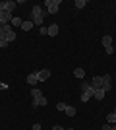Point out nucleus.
<instances>
[{"mask_svg":"<svg viewBox=\"0 0 116 130\" xmlns=\"http://www.w3.org/2000/svg\"><path fill=\"white\" fill-rule=\"evenodd\" d=\"M31 22H33V25L43 27V22H44V16H43V6L35 4L33 8H31Z\"/></svg>","mask_w":116,"mask_h":130,"instance_id":"obj_1","label":"nucleus"},{"mask_svg":"<svg viewBox=\"0 0 116 130\" xmlns=\"http://www.w3.org/2000/svg\"><path fill=\"white\" fill-rule=\"evenodd\" d=\"M31 97H33V107L37 109L39 105H47V99H44V95H43V91H41V89H39V87H33V89H31Z\"/></svg>","mask_w":116,"mask_h":130,"instance_id":"obj_2","label":"nucleus"},{"mask_svg":"<svg viewBox=\"0 0 116 130\" xmlns=\"http://www.w3.org/2000/svg\"><path fill=\"white\" fill-rule=\"evenodd\" d=\"M44 6H47L49 14H56L58 8H60V0H44Z\"/></svg>","mask_w":116,"mask_h":130,"instance_id":"obj_3","label":"nucleus"},{"mask_svg":"<svg viewBox=\"0 0 116 130\" xmlns=\"http://www.w3.org/2000/svg\"><path fill=\"white\" fill-rule=\"evenodd\" d=\"M103 86H105V82H103V76H95L93 80H91V87H93V89H101Z\"/></svg>","mask_w":116,"mask_h":130,"instance_id":"obj_4","label":"nucleus"},{"mask_svg":"<svg viewBox=\"0 0 116 130\" xmlns=\"http://www.w3.org/2000/svg\"><path fill=\"white\" fill-rule=\"evenodd\" d=\"M49 78H50V70L49 68H43V70L37 72V80L39 82H44V80H49Z\"/></svg>","mask_w":116,"mask_h":130,"instance_id":"obj_5","label":"nucleus"},{"mask_svg":"<svg viewBox=\"0 0 116 130\" xmlns=\"http://www.w3.org/2000/svg\"><path fill=\"white\" fill-rule=\"evenodd\" d=\"M10 31H14L10 23H6V25H2V27H0V41H2V39H6V35H8Z\"/></svg>","mask_w":116,"mask_h":130,"instance_id":"obj_6","label":"nucleus"},{"mask_svg":"<svg viewBox=\"0 0 116 130\" xmlns=\"http://www.w3.org/2000/svg\"><path fill=\"white\" fill-rule=\"evenodd\" d=\"M0 18H2V23H8V22H12L14 18H12V12H0Z\"/></svg>","mask_w":116,"mask_h":130,"instance_id":"obj_7","label":"nucleus"},{"mask_svg":"<svg viewBox=\"0 0 116 130\" xmlns=\"http://www.w3.org/2000/svg\"><path fill=\"white\" fill-rule=\"evenodd\" d=\"M27 84H31V86L35 87V84H39V80H37V72H31L27 76Z\"/></svg>","mask_w":116,"mask_h":130,"instance_id":"obj_8","label":"nucleus"},{"mask_svg":"<svg viewBox=\"0 0 116 130\" xmlns=\"http://www.w3.org/2000/svg\"><path fill=\"white\" fill-rule=\"evenodd\" d=\"M93 91H95V89H89V91L81 93V101H83V103H87L89 99H93Z\"/></svg>","mask_w":116,"mask_h":130,"instance_id":"obj_9","label":"nucleus"},{"mask_svg":"<svg viewBox=\"0 0 116 130\" xmlns=\"http://www.w3.org/2000/svg\"><path fill=\"white\" fill-rule=\"evenodd\" d=\"M47 29H49V37H54L56 33H58V25H56V23H52V25H49V27H47Z\"/></svg>","mask_w":116,"mask_h":130,"instance_id":"obj_10","label":"nucleus"},{"mask_svg":"<svg viewBox=\"0 0 116 130\" xmlns=\"http://www.w3.org/2000/svg\"><path fill=\"white\" fill-rule=\"evenodd\" d=\"M93 97L95 99H105V89L101 87V89H95L93 91Z\"/></svg>","mask_w":116,"mask_h":130,"instance_id":"obj_11","label":"nucleus"},{"mask_svg":"<svg viewBox=\"0 0 116 130\" xmlns=\"http://www.w3.org/2000/svg\"><path fill=\"white\" fill-rule=\"evenodd\" d=\"M74 76H76L77 80H83V76H85V70H83V68H76V70H74Z\"/></svg>","mask_w":116,"mask_h":130,"instance_id":"obj_12","label":"nucleus"},{"mask_svg":"<svg viewBox=\"0 0 116 130\" xmlns=\"http://www.w3.org/2000/svg\"><path fill=\"white\" fill-rule=\"evenodd\" d=\"M79 87H81V93L89 91V89H93V87H91V84H87V82H81V84H79Z\"/></svg>","mask_w":116,"mask_h":130,"instance_id":"obj_13","label":"nucleus"},{"mask_svg":"<svg viewBox=\"0 0 116 130\" xmlns=\"http://www.w3.org/2000/svg\"><path fill=\"white\" fill-rule=\"evenodd\" d=\"M21 29H23V31H31V29H33V22H23Z\"/></svg>","mask_w":116,"mask_h":130,"instance_id":"obj_14","label":"nucleus"},{"mask_svg":"<svg viewBox=\"0 0 116 130\" xmlns=\"http://www.w3.org/2000/svg\"><path fill=\"white\" fill-rule=\"evenodd\" d=\"M112 45V37L110 35H105V37H103V47H110Z\"/></svg>","mask_w":116,"mask_h":130,"instance_id":"obj_15","label":"nucleus"},{"mask_svg":"<svg viewBox=\"0 0 116 130\" xmlns=\"http://www.w3.org/2000/svg\"><path fill=\"white\" fill-rule=\"evenodd\" d=\"M106 122H108V124H116V115L110 113L108 117H106Z\"/></svg>","mask_w":116,"mask_h":130,"instance_id":"obj_16","label":"nucleus"},{"mask_svg":"<svg viewBox=\"0 0 116 130\" xmlns=\"http://www.w3.org/2000/svg\"><path fill=\"white\" fill-rule=\"evenodd\" d=\"M64 113H66L68 117H74V115H76V107H70V105H68V107H66V111H64Z\"/></svg>","mask_w":116,"mask_h":130,"instance_id":"obj_17","label":"nucleus"},{"mask_svg":"<svg viewBox=\"0 0 116 130\" xmlns=\"http://www.w3.org/2000/svg\"><path fill=\"white\" fill-rule=\"evenodd\" d=\"M85 4H87L85 0H76V4H74V6H76L77 10H81V8H85Z\"/></svg>","mask_w":116,"mask_h":130,"instance_id":"obj_18","label":"nucleus"},{"mask_svg":"<svg viewBox=\"0 0 116 130\" xmlns=\"http://www.w3.org/2000/svg\"><path fill=\"white\" fill-rule=\"evenodd\" d=\"M21 23H23L21 18H14V20H12V25H16V27H21Z\"/></svg>","mask_w":116,"mask_h":130,"instance_id":"obj_19","label":"nucleus"},{"mask_svg":"<svg viewBox=\"0 0 116 130\" xmlns=\"http://www.w3.org/2000/svg\"><path fill=\"white\" fill-rule=\"evenodd\" d=\"M14 39H16V33H14V31H10L8 35H6V41H8V43H12Z\"/></svg>","mask_w":116,"mask_h":130,"instance_id":"obj_20","label":"nucleus"},{"mask_svg":"<svg viewBox=\"0 0 116 130\" xmlns=\"http://www.w3.org/2000/svg\"><path fill=\"white\" fill-rule=\"evenodd\" d=\"M66 107H68L66 103H56V109H58V111H66Z\"/></svg>","mask_w":116,"mask_h":130,"instance_id":"obj_21","label":"nucleus"},{"mask_svg":"<svg viewBox=\"0 0 116 130\" xmlns=\"http://www.w3.org/2000/svg\"><path fill=\"white\" fill-rule=\"evenodd\" d=\"M105 53L106 54H114V47H112V45L110 47H105Z\"/></svg>","mask_w":116,"mask_h":130,"instance_id":"obj_22","label":"nucleus"},{"mask_svg":"<svg viewBox=\"0 0 116 130\" xmlns=\"http://www.w3.org/2000/svg\"><path fill=\"white\" fill-rule=\"evenodd\" d=\"M103 82H105V84H110V74H105V76H103Z\"/></svg>","mask_w":116,"mask_h":130,"instance_id":"obj_23","label":"nucleus"},{"mask_svg":"<svg viewBox=\"0 0 116 130\" xmlns=\"http://www.w3.org/2000/svg\"><path fill=\"white\" fill-rule=\"evenodd\" d=\"M6 47H8V41H6V39H2V41H0V49H6Z\"/></svg>","mask_w":116,"mask_h":130,"instance_id":"obj_24","label":"nucleus"},{"mask_svg":"<svg viewBox=\"0 0 116 130\" xmlns=\"http://www.w3.org/2000/svg\"><path fill=\"white\" fill-rule=\"evenodd\" d=\"M39 31H41V35H49V29H47V27H41V29H39Z\"/></svg>","mask_w":116,"mask_h":130,"instance_id":"obj_25","label":"nucleus"},{"mask_svg":"<svg viewBox=\"0 0 116 130\" xmlns=\"http://www.w3.org/2000/svg\"><path fill=\"white\" fill-rule=\"evenodd\" d=\"M103 89H105V93H106V91H110V89H112V86H110V84H105V86H103Z\"/></svg>","mask_w":116,"mask_h":130,"instance_id":"obj_26","label":"nucleus"},{"mask_svg":"<svg viewBox=\"0 0 116 130\" xmlns=\"http://www.w3.org/2000/svg\"><path fill=\"white\" fill-rule=\"evenodd\" d=\"M110 128H112V124H108V122H106V124L103 126V130H110Z\"/></svg>","mask_w":116,"mask_h":130,"instance_id":"obj_27","label":"nucleus"},{"mask_svg":"<svg viewBox=\"0 0 116 130\" xmlns=\"http://www.w3.org/2000/svg\"><path fill=\"white\" fill-rule=\"evenodd\" d=\"M33 130H41V124H39V122H37V124H33Z\"/></svg>","mask_w":116,"mask_h":130,"instance_id":"obj_28","label":"nucleus"},{"mask_svg":"<svg viewBox=\"0 0 116 130\" xmlns=\"http://www.w3.org/2000/svg\"><path fill=\"white\" fill-rule=\"evenodd\" d=\"M52 130H64V128H62V126H58V124H56V126H52Z\"/></svg>","mask_w":116,"mask_h":130,"instance_id":"obj_29","label":"nucleus"},{"mask_svg":"<svg viewBox=\"0 0 116 130\" xmlns=\"http://www.w3.org/2000/svg\"><path fill=\"white\" fill-rule=\"evenodd\" d=\"M110 130H116V124H112V128H110Z\"/></svg>","mask_w":116,"mask_h":130,"instance_id":"obj_30","label":"nucleus"},{"mask_svg":"<svg viewBox=\"0 0 116 130\" xmlns=\"http://www.w3.org/2000/svg\"><path fill=\"white\" fill-rule=\"evenodd\" d=\"M64 130H74V128H64Z\"/></svg>","mask_w":116,"mask_h":130,"instance_id":"obj_31","label":"nucleus"},{"mask_svg":"<svg viewBox=\"0 0 116 130\" xmlns=\"http://www.w3.org/2000/svg\"><path fill=\"white\" fill-rule=\"evenodd\" d=\"M114 115H116V109H114Z\"/></svg>","mask_w":116,"mask_h":130,"instance_id":"obj_32","label":"nucleus"}]
</instances>
